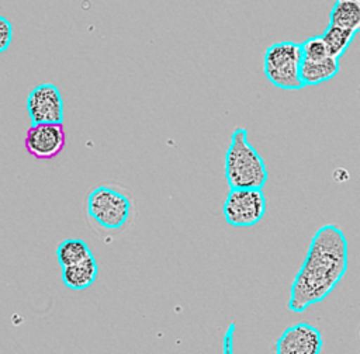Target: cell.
I'll use <instances>...</instances> for the list:
<instances>
[{
    "label": "cell",
    "instance_id": "cell-1",
    "mask_svg": "<svg viewBox=\"0 0 360 354\" xmlns=\"http://www.w3.org/2000/svg\"><path fill=\"white\" fill-rule=\"evenodd\" d=\"M347 266L349 246L342 229L333 223L321 226L290 287L288 309L301 313L323 301L343 278Z\"/></svg>",
    "mask_w": 360,
    "mask_h": 354
},
{
    "label": "cell",
    "instance_id": "cell-2",
    "mask_svg": "<svg viewBox=\"0 0 360 354\" xmlns=\"http://www.w3.org/2000/svg\"><path fill=\"white\" fill-rule=\"evenodd\" d=\"M135 216L132 192L118 183H101L86 198V219L90 229L111 239L125 232Z\"/></svg>",
    "mask_w": 360,
    "mask_h": 354
},
{
    "label": "cell",
    "instance_id": "cell-3",
    "mask_svg": "<svg viewBox=\"0 0 360 354\" xmlns=\"http://www.w3.org/2000/svg\"><path fill=\"white\" fill-rule=\"evenodd\" d=\"M225 178L229 188H257L267 183L269 173L263 157L248 140V129L236 128L225 153Z\"/></svg>",
    "mask_w": 360,
    "mask_h": 354
},
{
    "label": "cell",
    "instance_id": "cell-4",
    "mask_svg": "<svg viewBox=\"0 0 360 354\" xmlns=\"http://www.w3.org/2000/svg\"><path fill=\"white\" fill-rule=\"evenodd\" d=\"M301 60L302 56L298 42H274L266 49L263 70L273 86L284 90H300L304 87L300 80Z\"/></svg>",
    "mask_w": 360,
    "mask_h": 354
},
{
    "label": "cell",
    "instance_id": "cell-5",
    "mask_svg": "<svg viewBox=\"0 0 360 354\" xmlns=\"http://www.w3.org/2000/svg\"><path fill=\"white\" fill-rule=\"evenodd\" d=\"M222 214L232 226H253L266 214V197L257 188H231L222 204Z\"/></svg>",
    "mask_w": 360,
    "mask_h": 354
},
{
    "label": "cell",
    "instance_id": "cell-6",
    "mask_svg": "<svg viewBox=\"0 0 360 354\" xmlns=\"http://www.w3.org/2000/svg\"><path fill=\"white\" fill-rule=\"evenodd\" d=\"M27 111L31 125L62 124L63 100L59 88L52 83H42L34 87L27 97Z\"/></svg>",
    "mask_w": 360,
    "mask_h": 354
},
{
    "label": "cell",
    "instance_id": "cell-7",
    "mask_svg": "<svg viewBox=\"0 0 360 354\" xmlns=\"http://www.w3.org/2000/svg\"><path fill=\"white\" fill-rule=\"evenodd\" d=\"M63 124H35L27 129L24 145L27 152L41 160L59 155L65 146Z\"/></svg>",
    "mask_w": 360,
    "mask_h": 354
},
{
    "label": "cell",
    "instance_id": "cell-8",
    "mask_svg": "<svg viewBox=\"0 0 360 354\" xmlns=\"http://www.w3.org/2000/svg\"><path fill=\"white\" fill-rule=\"evenodd\" d=\"M322 334L305 322L287 327L276 343V354H321Z\"/></svg>",
    "mask_w": 360,
    "mask_h": 354
},
{
    "label": "cell",
    "instance_id": "cell-9",
    "mask_svg": "<svg viewBox=\"0 0 360 354\" xmlns=\"http://www.w3.org/2000/svg\"><path fill=\"white\" fill-rule=\"evenodd\" d=\"M340 70V62L335 58L319 60H301L300 80L302 86H316L335 77Z\"/></svg>",
    "mask_w": 360,
    "mask_h": 354
},
{
    "label": "cell",
    "instance_id": "cell-10",
    "mask_svg": "<svg viewBox=\"0 0 360 354\" xmlns=\"http://www.w3.org/2000/svg\"><path fill=\"white\" fill-rule=\"evenodd\" d=\"M98 264L94 256L79 261L76 264L62 268V281L63 284L75 291H82L89 288L97 278Z\"/></svg>",
    "mask_w": 360,
    "mask_h": 354
},
{
    "label": "cell",
    "instance_id": "cell-11",
    "mask_svg": "<svg viewBox=\"0 0 360 354\" xmlns=\"http://www.w3.org/2000/svg\"><path fill=\"white\" fill-rule=\"evenodd\" d=\"M329 25L345 28L353 32L360 29V1L359 0H338L335 1L330 14Z\"/></svg>",
    "mask_w": 360,
    "mask_h": 354
},
{
    "label": "cell",
    "instance_id": "cell-12",
    "mask_svg": "<svg viewBox=\"0 0 360 354\" xmlns=\"http://www.w3.org/2000/svg\"><path fill=\"white\" fill-rule=\"evenodd\" d=\"M89 244L82 239H66L56 247V258L60 267H68L91 257Z\"/></svg>",
    "mask_w": 360,
    "mask_h": 354
},
{
    "label": "cell",
    "instance_id": "cell-13",
    "mask_svg": "<svg viewBox=\"0 0 360 354\" xmlns=\"http://www.w3.org/2000/svg\"><path fill=\"white\" fill-rule=\"evenodd\" d=\"M357 32L345 29V28H339L335 25H328L323 31V34L321 35L328 53L330 58L339 59L345 51L349 48V45L352 44V41L354 39Z\"/></svg>",
    "mask_w": 360,
    "mask_h": 354
},
{
    "label": "cell",
    "instance_id": "cell-14",
    "mask_svg": "<svg viewBox=\"0 0 360 354\" xmlns=\"http://www.w3.org/2000/svg\"><path fill=\"white\" fill-rule=\"evenodd\" d=\"M301 48V56L304 60H319L329 58L328 49L321 38V35L309 37L304 42L300 44Z\"/></svg>",
    "mask_w": 360,
    "mask_h": 354
},
{
    "label": "cell",
    "instance_id": "cell-15",
    "mask_svg": "<svg viewBox=\"0 0 360 354\" xmlns=\"http://www.w3.org/2000/svg\"><path fill=\"white\" fill-rule=\"evenodd\" d=\"M13 39V25L11 22L0 15V52H4L8 49Z\"/></svg>",
    "mask_w": 360,
    "mask_h": 354
},
{
    "label": "cell",
    "instance_id": "cell-16",
    "mask_svg": "<svg viewBox=\"0 0 360 354\" xmlns=\"http://www.w3.org/2000/svg\"><path fill=\"white\" fill-rule=\"evenodd\" d=\"M233 330L235 323H231L222 339V354H233Z\"/></svg>",
    "mask_w": 360,
    "mask_h": 354
}]
</instances>
